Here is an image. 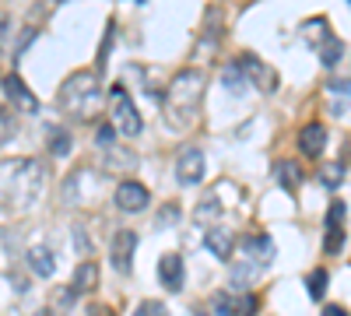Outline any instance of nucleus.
<instances>
[{
    "instance_id": "22",
    "label": "nucleus",
    "mask_w": 351,
    "mask_h": 316,
    "mask_svg": "<svg viewBox=\"0 0 351 316\" xmlns=\"http://www.w3.org/2000/svg\"><path fill=\"white\" fill-rule=\"evenodd\" d=\"M327 95H334V99H330L334 112H344V106L351 102V81H330V84H327Z\"/></svg>"
},
{
    "instance_id": "16",
    "label": "nucleus",
    "mask_w": 351,
    "mask_h": 316,
    "mask_svg": "<svg viewBox=\"0 0 351 316\" xmlns=\"http://www.w3.org/2000/svg\"><path fill=\"white\" fill-rule=\"evenodd\" d=\"M274 180H278V186H285V190H299V183H302L306 176H302V165H299V162L281 158V162L274 165Z\"/></svg>"
},
{
    "instance_id": "13",
    "label": "nucleus",
    "mask_w": 351,
    "mask_h": 316,
    "mask_svg": "<svg viewBox=\"0 0 351 316\" xmlns=\"http://www.w3.org/2000/svg\"><path fill=\"white\" fill-rule=\"evenodd\" d=\"M243 253L250 256L253 264H271V256H274V243H271V236L253 232V236H243Z\"/></svg>"
},
{
    "instance_id": "38",
    "label": "nucleus",
    "mask_w": 351,
    "mask_h": 316,
    "mask_svg": "<svg viewBox=\"0 0 351 316\" xmlns=\"http://www.w3.org/2000/svg\"><path fill=\"white\" fill-rule=\"evenodd\" d=\"M36 316H49V309H39V313H36Z\"/></svg>"
},
{
    "instance_id": "21",
    "label": "nucleus",
    "mask_w": 351,
    "mask_h": 316,
    "mask_svg": "<svg viewBox=\"0 0 351 316\" xmlns=\"http://www.w3.org/2000/svg\"><path fill=\"white\" fill-rule=\"evenodd\" d=\"M14 137H18V117H14L8 106H0V148L11 145Z\"/></svg>"
},
{
    "instance_id": "8",
    "label": "nucleus",
    "mask_w": 351,
    "mask_h": 316,
    "mask_svg": "<svg viewBox=\"0 0 351 316\" xmlns=\"http://www.w3.org/2000/svg\"><path fill=\"white\" fill-rule=\"evenodd\" d=\"M204 151L200 148H183L180 151V158H176V180H180L183 186H197L200 180H204Z\"/></svg>"
},
{
    "instance_id": "17",
    "label": "nucleus",
    "mask_w": 351,
    "mask_h": 316,
    "mask_svg": "<svg viewBox=\"0 0 351 316\" xmlns=\"http://www.w3.org/2000/svg\"><path fill=\"white\" fill-rule=\"evenodd\" d=\"M221 81H225V88H228L232 95H246V92L253 88V84L246 81V74H243V67H239L236 60H232V64L225 67V74H221Z\"/></svg>"
},
{
    "instance_id": "10",
    "label": "nucleus",
    "mask_w": 351,
    "mask_h": 316,
    "mask_svg": "<svg viewBox=\"0 0 351 316\" xmlns=\"http://www.w3.org/2000/svg\"><path fill=\"white\" fill-rule=\"evenodd\" d=\"M158 281L165 284L169 292H180L183 281H186V271H183V256L180 253H165L158 260Z\"/></svg>"
},
{
    "instance_id": "1",
    "label": "nucleus",
    "mask_w": 351,
    "mask_h": 316,
    "mask_svg": "<svg viewBox=\"0 0 351 316\" xmlns=\"http://www.w3.org/2000/svg\"><path fill=\"white\" fill-rule=\"evenodd\" d=\"M204 84H208V74H204L200 67L176 71V77L169 81V92L162 99V112H165V120L172 123V130H190L193 127Z\"/></svg>"
},
{
    "instance_id": "3",
    "label": "nucleus",
    "mask_w": 351,
    "mask_h": 316,
    "mask_svg": "<svg viewBox=\"0 0 351 316\" xmlns=\"http://www.w3.org/2000/svg\"><path fill=\"white\" fill-rule=\"evenodd\" d=\"M99 71H77L71 74L64 84H60V92H56V102H60L64 112H71V117H92L95 106H99Z\"/></svg>"
},
{
    "instance_id": "36",
    "label": "nucleus",
    "mask_w": 351,
    "mask_h": 316,
    "mask_svg": "<svg viewBox=\"0 0 351 316\" xmlns=\"http://www.w3.org/2000/svg\"><path fill=\"white\" fill-rule=\"evenodd\" d=\"M324 316H348V309H344V306H327Z\"/></svg>"
},
{
    "instance_id": "20",
    "label": "nucleus",
    "mask_w": 351,
    "mask_h": 316,
    "mask_svg": "<svg viewBox=\"0 0 351 316\" xmlns=\"http://www.w3.org/2000/svg\"><path fill=\"white\" fill-rule=\"evenodd\" d=\"M193 218L200 221V225H215L218 218H221V208H218V193H208L197 204V211H193Z\"/></svg>"
},
{
    "instance_id": "11",
    "label": "nucleus",
    "mask_w": 351,
    "mask_h": 316,
    "mask_svg": "<svg viewBox=\"0 0 351 316\" xmlns=\"http://www.w3.org/2000/svg\"><path fill=\"white\" fill-rule=\"evenodd\" d=\"M299 151L309 158H319L327 151V127L324 123H306L299 130Z\"/></svg>"
},
{
    "instance_id": "29",
    "label": "nucleus",
    "mask_w": 351,
    "mask_h": 316,
    "mask_svg": "<svg viewBox=\"0 0 351 316\" xmlns=\"http://www.w3.org/2000/svg\"><path fill=\"white\" fill-rule=\"evenodd\" d=\"M134 316H169V306L158 302V299H144V302L134 309Z\"/></svg>"
},
{
    "instance_id": "39",
    "label": "nucleus",
    "mask_w": 351,
    "mask_h": 316,
    "mask_svg": "<svg viewBox=\"0 0 351 316\" xmlns=\"http://www.w3.org/2000/svg\"><path fill=\"white\" fill-rule=\"evenodd\" d=\"M348 4H351V0H348Z\"/></svg>"
},
{
    "instance_id": "31",
    "label": "nucleus",
    "mask_w": 351,
    "mask_h": 316,
    "mask_svg": "<svg viewBox=\"0 0 351 316\" xmlns=\"http://www.w3.org/2000/svg\"><path fill=\"white\" fill-rule=\"evenodd\" d=\"M344 221V204L337 200V204H330V211H327V225H341Z\"/></svg>"
},
{
    "instance_id": "27",
    "label": "nucleus",
    "mask_w": 351,
    "mask_h": 316,
    "mask_svg": "<svg viewBox=\"0 0 351 316\" xmlns=\"http://www.w3.org/2000/svg\"><path fill=\"white\" fill-rule=\"evenodd\" d=\"M344 250V228L341 225H327V239H324V253H341Z\"/></svg>"
},
{
    "instance_id": "2",
    "label": "nucleus",
    "mask_w": 351,
    "mask_h": 316,
    "mask_svg": "<svg viewBox=\"0 0 351 316\" xmlns=\"http://www.w3.org/2000/svg\"><path fill=\"white\" fill-rule=\"evenodd\" d=\"M43 190V165L39 162H4L0 165V193L14 197L18 208L36 204Z\"/></svg>"
},
{
    "instance_id": "14",
    "label": "nucleus",
    "mask_w": 351,
    "mask_h": 316,
    "mask_svg": "<svg viewBox=\"0 0 351 316\" xmlns=\"http://www.w3.org/2000/svg\"><path fill=\"white\" fill-rule=\"evenodd\" d=\"M204 243H208V250L218 256V260H228L232 250H236V239H232V232H228V228H218V225H211V228H208Z\"/></svg>"
},
{
    "instance_id": "6",
    "label": "nucleus",
    "mask_w": 351,
    "mask_h": 316,
    "mask_svg": "<svg viewBox=\"0 0 351 316\" xmlns=\"http://www.w3.org/2000/svg\"><path fill=\"white\" fill-rule=\"evenodd\" d=\"M134 253H137V232L134 228H120L112 232V243H109V260L120 274H130L134 267Z\"/></svg>"
},
{
    "instance_id": "33",
    "label": "nucleus",
    "mask_w": 351,
    "mask_h": 316,
    "mask_svg": "<svg viewBox=\"0 0 351 316\" xmlns=\"http://www.w3.org/2000/svg\"><path fill=\"white\" fill-rule=\"evenodd\" d=\"M88 316H112V309L102 306V302H95V306H88Z\"/></svg>"
},
{
    "instance_id": "25",
    "label": "nucleus",
    "mask_w": 351,
    "mask_h": 316,
    "mask_svg": "<svg viewBox=\"0 0 351 316\" xmlns=\"http://www.w3.org/2000/svg\"><path fill=\"white\" fill-rule=\"evenodd\" d=\"M256 278V267H253V260H246L243 267H232V289L236 292H246V284Z\"/></svg>"
},
{
    "instance_id": "15",
    "label": "nucleus",
    "mask_w": 351,
    "mask_h": 316,
    "mask_svg": "<svg viewBox=\"0 0 351 316\" xmlns=\"http://www.w3.org/2000/svg\"><path fill=\"white\" fill-rule=\"evenodd\" d=\"M95 284H99V264H92V260H81V264L74 267V281H71L74 295L95 292Z\"/></svg>"
},
{
    "instance_id": "37",
    "label": "nucleus",
    "mask_w": 351,
    "mask_h": 316,
    "mask_svg": "<svg viewBox=\"0 0 351 316\" xmlns=\"http://www.w3.org/2000/svg\"><path fill=\"white\" fill-rule=\"evenodd\" d=\"M215 316H232V309H228V302H218V313Z\"/></svg>"
},
{
    "instance_id": "23",
    "label": "nucleus",
    "mask_w": 351,
    "mask_h": 316,
    "mask_svg": "<svg viewBox=\"0 0 351 316\" xmlns=\"http://www.w3.org/2000/svg\"><path fill=\"white\" fill-rule=\"evenodd\" d=\"M327 281H330V278H327V271H324V267H316V271L306 278L309 299H324V295H327Z\"/></svg>"
},
{
    "instance_id": "34",
    "label": "nucleus",
    "mask_w": 351,
    "mask_h": 316,
    "mask_svg": "<svg viewBox=\"0 0 351 316\" xmlns=\"http://www.w3.org/2000/svg\"><path fill=\"white\" fill-rule=\"evenodd\" d=\"M77 250L81 253H92V239H88L84 232H77Z\"/></svg>"
},
{
    "instance_id": "32",
    "label": "nucleus",
    "mask_w": 351,
    "mask_h": 316,
    "mask_svg": "<svg viewBox=\"0 0 351 316\" xmlns=\"http://www.w3.org/2000/svg\"><path fill=\"white\" fill-rule=\"evenodd\" d=\"M112 137H116V130H112V123H109V127H102V130H99V145L106 148V145H109Z\"/></svg>"
},
{
    "instance_id": "7",
    "label": "nucleus",
    "mask_w": 351,
    "mask_h": 316,
    "mask_svg": "<svg viewBox=\"0 0 351 316\" xmlns=\"http://www.w3.org/2000/svg\"><path fill=\"white\" fill-rule=\"evenodd\" d=\"M236 64L243 67V74H246V81L253 84V88H260V92H274L278 88V74L260 60V56H253V53H239L236 56Z\"/></svg>"
},
{
    "instance_id": "4",
    "label": "nucleus",
    "mask_w": 351,
    "mask_h": 316,
    "mask_svg": "<svg viewBox=\"0 0 351 316\" xmlns=\"http://www.w3.org/2000/svg\"><path fill=\"white\" fill-rule=\"evenodd\" d=\"M109 123L120 137H137L144 130V120H141V109L134 106L130 92L123 84H112L109 88Z\"/></svg>"
},
{
    "instance_id": "26",
    "label": "nucleus",
    "mask_w": 351,
    "mask_h": 316,
    "mask_svg": "<svg viewBox=\"0 0 351 316\" xmlns=\"http://www.w3.org/2000/svg\"><path fill=\"white\" fill-rule=\"evenodd\" d=\"M49 155H53V158H67V155H71V134H67V130H56V134L49 137Z\"/></svg>"
},
{
    "instance_id": "24",
    "label": "nucleus",
    "mask_w": 351,
    "mask_h": 316,
    "mask_svg": "<svg viewBox=\"0 0 351 316\" xmlns=\"http://www.w3.org/2000/svg\"><path fill=\"white\" fill-rule=\"evenodd\" d=\"M319 183H324L327 190H337L344 183V165H337V162L324 165V169H319Z\"/></svg>"
},
{
    "instance_id": "5",
    "label": "nucleus",
    "mask_w": 351,
    "mask_h": 316,
    "mask_svg": "<svg viewBox=\"0 0 351 316\" xmlns=\"http://www.w3.org/2000/svg\"><path fill=\"white\" fill-rule=\"evenodd\" d=\"M112 197H116V208L127 211V215H141V211H148V204H152L148 186L137 183V180H123V183H116Z\"/></svg>"
},
{
    "instance_id": "30",
    "label": "nucleus",
    "mask_w": 351,
    "mask_h": 316,
    "mask_svg": "<svg viewBox=\"0 0 351 316\" xmlns=\"http://www.w3.org/2000/svg\"><path fill=\"white\" fill-rule=\"evenodd\" d=\"M134 162H137L134 155H116V148H109V151H106V165H109V169H112V165H123V169H130Z\"/></svg>"
},
{
    "instance_id": "28",
    "label": "nucleus",
    "mask_w": 351,
    "mask_h": 316,
    "mask_svg": "<svg viewBox=\"0 0 351 316\" xmlns=\"http://www.w3.org/2000/svg\"><path fill=\"white\" fill-rule=\"evenodd\" d=\"M232 309V316H253L256 313V295H250V292H239V299L228 306Z\"/></svg>"
},
{
    "instance_id": "12",
    "label": "nucleus",
    "mask_w": 351,
    "mask_h": 316,
    "mask_svg": "<svg viewBox=\"0 0 351 316\" xmlns=\"http://www.w3.org/2000/svg\"><path fill=\"white\" fill-rule=\"evenodd\" d=\"M25 264H28V271H32L36 278H53V271H56V253H53L46 243H39V246H28V253H25Z\"/></svg>"
},
{
    "instance_id": "35",
    "label": "nucleus",
    "mask_w": 351,
    "mask_h": 316,
    "mask_svg": "<svg viewBox=\"0 0 351 316\" xmlns=\"http://www.w3.org/2000/svg\"><path fill=\"white\" fill-rule=\"evenodd\" d=\"M8 28H11V21H8L4 14H0V46H4V42H8Z\"/></svg>"
},
{
    "instance_id": "18",
    "label": "nucleus",
    "mask_w": 351,
    "mask_h": 316,
    "mask_svg": "<svg viewBox=\"0 0 351 316\" xmlns=\"http://www.w3.org/2000/svg\"><path fill=\"white\" fill-rule=\"evenodd\" d=\"M221 32H225V11L208 8V18H204V39H208V46H215Z\"/></svg>"
},
{
    "instance_id": "9",
    "label": "nucleus",
    "mask_w": 351,
    "mask_h": 316,
    "mask_svg": "<svg viewBox=\"0 0 351 316\" xmlns=\"http://www.w3.org/2000/svg\"><path fill=\"white\" fill-rule=\"evenodd\" d=\"M0 88H4V95H8L18 109H28V112L39 109V99L32 95V88H28L18 74H4V77H0Z\"/></svg>"
},
{
    "instance_id": "19",
    "label": "nucleus",
    "mask_w": 351,
    "mask_h": 316,
    "mask_svg": "<svg viewBox=\"0 0 351 316\" xmlns=\"http://www.w3.org/2000/svg\"><path fill=\"white\" fill-rule=\"evenodd\" d=\"M316 53H319V64H324L327 71H334V67L341 64V56H344V42H341L337 36H330V39H327L324 46H319Z\"/></svg>"
}]
</instances>
